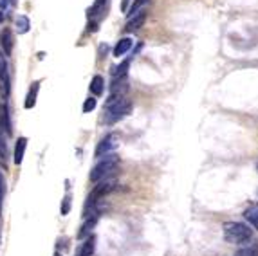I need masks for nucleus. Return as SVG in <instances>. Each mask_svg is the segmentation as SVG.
I'll list each match as a JSON object with an SVG mask.
<instances>
[{"label":"nucleus","mask_w":258,"mask_h":256,"mask_svg":"<svg viewBox=\"0 0 258 256\" xmlns=\"http://www.w3.org/2000/svg\"><path fill=\"white\" fill-rule=\"evenodd\" d=\"M119 166V157L116 153H107L103 157L99 159L98 164H96L92 170H90V181L92 183H99L103 179H109L112 173L118 170Z\"/></svg>","instance_id":"1"},{"label":"nucleus","mask_w":258,"mask_h":256,"mask_svg":"<svg viewBox=\"0 0 258 256\" xmlns=\"http://www.w3.org/2000/svg\"><path fill=\"white\" fill-rule=\"evenodd\" d=\"M253 233L242 222H226L224 224V238L229 244H246L251 240Z\"/></svg>","instance_id":"2"},{"label":"nucleus","mask_w":258,"mask_h":256,"mask_svg":"<svg viewBox=\"0 0 258 256\" xmlns=\"http://www.w3.org/2000/svg\"><path fill=\"white\" fill-rule=\"evenodd\" d=\"M132 110V101L127 98H121L114 103H110L105 107V118L103 121L107 125H114L118 121H121L123 118H127Z\"/></svg>","instance_id":"3"},{"label":"nucleus","mask_w":258,"mask_h":256,"mask_svg":"<svg viewBox=\"0 0 258 256\" xmlns=\"http://www.w3.org/2000/svg\"><path fill=\"white\" fill-rule=\"evenodd\" d=\"M114 188H116V181H112V179H103V181L96 183L94 190H92V193H90L89 198H87V206L85 207L90 206V209H92V207H94L96 204L105 197V195H109Z\"/></svg>","instance_id":"4"},{"label":"nucleus","mask_w":258,"mask_h":256,"mask_svg":"<svg viewBox=\"0 0 258 256\" xmlns=\"http://www.w3.org/2000/svg\"><path fill=\"white\" fill-rule=\"evenodd\" d=\"M11 92V78H9V67L7 62L2 55H0V101L7 103Z\"/></svg>","instance_id":"5"},{"label":"nucleus","mask_w":258,"mask_h":256,"mask_svg":"<svg viewBox=\"0 0 258 256\" xmlns=\"http://www.w3.org/2000/svg\"><path fill=\"white\" fill-rule=\"evenodd\" d=\"M118 144H119V135H118V133L112 132V133H109V135H105V137L98 143V146H96L94 157L101 159L103 155H107V153L112 152V150H114Z\"/></svg>","instance_id":"6"},{"label":"nucleus","mask_w":258,"mask_h":256,"mask_svg":"<svg viewBox=\"0 0 258 256\" xmlns=\"http://www.w3.org/2000/svg\"><path fill=\"white\" fill-rule=\"evenodd\" d=\"M146 15H148L146 9H141L135 15L130 16L127 25H125V33H132V31H137L139 27H143V24L146 22Z\"/></svg>","instance_id":"7"},{"label":"nucleus","mask_w":258,"mask_h":256,"mask_svg":"<svg viewBox=\"0 0 258 256\" xmlns=\"http://www.w3.org/2000/svg\"><path fill=\"white\" fill-rule=\"evenodd\" d=\"M94 249H96V237L90 235V237L83 238V242H81L79 247L76 249L74 256H92L94 255Z\"/></svg>","instance_id":"8"},{"label":"nucleus","mask_w":258,"mask_h":256,"mask_svg":"<svg viewBox=\"0 0 258 256\" xmlns=\"http://www.w3.org/2000/svg\"><path fill=\"white\" fill-rule=\"evenodd\" d=\"M2 49H4L5 56L13 55V49H15V36H13V31L9 27H5L2 31Z\"/></svg>","instance_id":"9"},{"label":"nucleus","mask_w":258,"mask_h":256,"mask_svg":"<svg viewBox=\"0 0 258 256\" xmlns=\"http://www.w3.org/2000/svg\"><path fill=\"white\" fill-rule=\"evenodd\" d=\"M38 90H40V81H33L31 83V89L29 92H27V96H25V101H24V107L27 110L33 109L36 105V98H38Z\"/></svg>","instance_id":"10"},{"label":"nucleus","mask_w":258,"mask_h":256,"mask_svg":"<svg viewBox=\"0 0 258 256\" xmlns=\"http://www.w3.org/2000/svg\"><path fill=\"white\" fill-rule=\"evenodd\" d=\"M132 45H134V40L132 38H129V36H127V38H121L114 47V56L116 58L125 56L130 49H132Z\"/></svg>","instance_id":"11"},{"label":"nucleus","mask_w":258,"mask_h":256,"mask_svg":"<svg viewBox=\"0 0 258 256\" xmlns=\"http://www.w3.org/2000/svg\"><path fill=\"white\" fill-rule=\"evenodd\" d=\"M96 224H98V217H87V220L83 222V226L79 227L78 231V238L79 240H83V238L90 237V233H92V229L96 227Z\"/></svg>","instance_id":"12"},{"label":"nucleus","mask_w":258,"mask_h":256,"mask_svg":"<svg viewBox=\"0 0 258 256\" xmlns=\"http://www.w3.org/2000/svg\"><path fill=\"white\" fill-rule=\"evenodd\" d=\"M244 218H246L255 229H258V202H255V204H251L249 207H246Z\"/></svg>","instance_id":"13"},{"label":"nucleus","mask_w":258,"mask_h":256,"mask_svg":"<svg viewBox=\"0 0 258 256\" xmlns=\"http://www.w3.org/2000/svg\"><path fill=\"white\" fill-rule=\"evenodd\" d=\"M0 123H2V128L5 130V133L11 135L13 128H11V119H9V110H7V103L0 105Z\"/></svg>","instance_id":"14"},{"label":"nucleus","mask_w":258,"mask_h":256,"mask_svg":"<svg viewBox=\"0 0 258 256\" xmlns=\"http://www.w3.org/2000/svg\"><path fill=\"white\" fill-rule=\"evenodd\" d=\"M25 148H27V139L25 137H18L16 141V146H15V164H22L24 161V153H25Z\"/></svg>","instance_id":"15"},{"label":"nucleus","mask_w":258,"mask_h":256,"mask_svg":"<svg viewBox=\"0 0 258 256\" xmlns=\"http://www.w3.org/2000/svg\"><path fill=\"white\" fill-rule=\"evenodd\" d=\"M90 92L94 94V96H101L105 92V79L101 76H94L92 81H90Z\"/></svg>","instance_id":"16"},{"label":"nucleus","mask_w":258,"mask_h":256,"mask_svg":"<svg viewBox=\"0 0 258 256\" xmlns=\"http://www.w3.org/2000/svg\"><path fill=\"white\" fill-rule=\"evenodd\" d=\"M107 4H109V0H96L94 4L89 7V18H94V16H98L99 13H105V7H107Z\"/></svg>","instance_id":"17"},{"label":"nucleus","mask_w":258,"mask_h":256,"mask_svg":"<svg viewBox=\"0 0 258 256\" xmlns=\"http://www.w3.org/2000/svg\"><path fill=\"white\" fill-rule=\"evenodd\" d=\"M7 157H9V150H7V143H5V137L2 130H0V164L5 168L7 164Z\"/></svg>","instance_id":"18"},{"label":"nucleus","mask_w":258,"mask_h":256,"mask_svg":"<svg viewBox=\"0 0 258 256\" xmlns=\"http://www.w3.org/2000/svg\"><path fill=\"white\" fill-rule=\"evenodd\" d=\"M235 256H258V242H253V244L242 247L240 251L235 253Z\"/></svg>","instance_id":"19"},{"label":"nucleus","mask_w":258,"mask_h":256,"mask_svg":"<svg viewBox=\"0 0 258 256\" xmlns=\"http://www.w3.org/2000/svg\"><path fill=\"white\" fill-rule=\"evenodd\" d=\"M29 27H31V22H29L27 16L20 15L18 18H16V29H18L20 35H25V33L29 31Z\"/></svg>","instance_id":"20"},{"label":"nucleus","mask_w":258,"mask_h":256,"mask_svg":"<svg viewBox=\"0 0 258 256\" xmlns=\"http://www.w3.org/2000/svg\"><path fill=\"white\" fill-rule=\"evenodd\" d=\"M150 0H135L134 4L130 5V9H127V15H129V18L132 15H135V13H137V11H141V9H144V5L148 4Z\"/></svg>","instance_id":"21"},{"label":"nucleus","mask_w":258,"mask_h":256,"mask_svg":"<svg viewBox=\"0 0 258 256\" xmlns=\"http://www.w3.org/2000/svg\"><path fill=\"white\" fill-rule=\"evenodd\" d=\"M129 67H130V60H125L123 64L112 70V76H114V78H119V76H127V70H129Z\"/></svg>","instance_id":"22"},{"label":"nucleus","mask_w":258,"mask_h":256,"mask_svg":"<svg viewBox=\"0 0 258 256\" xmlns=\"http://www.w3.org/2000/svg\"><path fill=\"white\" fill-rule=\"evenodd\" d=\"M70 206H72V197H70V193H67V195L64 197V200H62V207H60L62 215H69Z\"/></svg>","instance_id":"23"},{"label":"nucleus","mask_w":258,"mask_h":256,"mask_svg":"<svg viewBox=\"0 0 258 256\" xmlns=\"http://www.w3.org/2000/svg\"><path fill=\"white\" fill-rule=\"evenodd\" d=\"M96 105H98V101H96V98L85 99V103H83V112H85V114L92 112V110L96 109Z\"/></svg>","instance_id":"24"},{"label":"nucleus","mask_w":258,"mask_h":256,"mask_svg":"<svg viewBox=\"0 0 258 256\" xmlns=\"http://www.w3.org/2000/svg\"><path fill=\"white\" fill-rule=\"evenodd\" d=\"M4 193H5V183H4V177H2V172H0V213H2V202H4Z\"/></svg>","instance_id":"25"},{"label":"nucleus","mask_w":258,"mask_h":256,"mask_svg":"<svg viewBox=\"0 0 258 256\" xmlns=\"http://www.w3.org/2000/svg\"><path fill=\"white\" fill-rule=\"evenodd\" d=\"M9 5V0H0V9H5Z\"/></svg>","instance_id":"26"},{"label":"nucleus","mask_w":258,"mask_h":256,"mask_svg":"<svg viewBox=\"0 0 258 256\" xmlns=\"http://www.w3.org/2000/svg\"><path fill=\"white\" fill-rule=\"evenodd\" d=\"M129 2H130V0H123V5H121V9H123L125 13H127V9H129Z\"/></svg>","instance_id":"27"},{"label":"nucleus","mask_w":258,"mask_h":256,"mask_svg":"<svg viewBox=\"0 0 258 256\" xmlns=\"http://www.w3.org/2000/svg\"><path fill=\"white\" fill-rule=\"evenodd\" d=\"M0 22H4V13L0 11Z\"/></svg>","instance_id":"28"},{"label":"nucleus","mask_w":258,"mask_h":256,"mask_svg":"<svg viewBox=\"0 0 258 256\" xmlns=\"http://www.w3.org/2000/svg\"><path fill=\"white\" fill-rule=\"evenodd\" d=\"M55 256H62V255H60V253H55Z\"/></svg>","instance_id":"29"}]
</instances>
